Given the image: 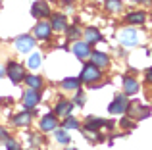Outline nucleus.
<instances>
[{
  "label": "nucleus",
  "instance_id": "nucleus-11",
  "mask_svg": "<svg viewBox=\"0 0 152 150\" xmlns=\"http://www.w3.org/2000/svg\"><path fill=\"white\" fill-rule=\"evenodd\" d=\"M91 58H93V66H96L98 69L106 68V66L110 64V58H108L104 52H98V50H96V52H91Z\"/></svg>",
  "mask_w": 152,
  "mask_h": 150
},
{
  "label": "nucleus",
  "instance_id": "nucleus-28",
  "mask_svg": "<svg viewBox=\"0 0 152 150\" xmlns=\"http://www.w3.org/2000/svg\"><path fill=\"white\" fill-rule=\"evenodd\" d=\"M75 104H79V106L85 104V94H83V92H77V96H75Z\"/></svg>",
  "mask_w": 152,
  "mask_h": 150
},
{
  "label": "nucleus",
  "instance_id": "nucleus-19",
  "mask_svg": "<svg viewBox=\"0 0 152 150\" xmlns=\"http://www.w3.org/2000/svg\"><path fill=\"white\" fill-rule=\"evenodd\" d=\"M79 85H81V81L75 79V77H67V79H64V81H62V87L66 90H77Z\"/></svg>",
  "mask_w": 152,
  "mask_h": 150
},
{
  "label": "nucleus",
  "instance_id": "nucleus-3",
  "mask_svg": "<svg viewBox=\"0 0 152 150\" xmlns=\"http://www.w3.org/2000/svg\"><path fill=\"white\" fill-rule=\"evenodd\" d=\"M125 112H129V116H133L135 119H145V117L150 116L148 108H145L142 104H139V102H133V104H127V110Z\"/></svg>",
  "mask_w": 152,
  "mask_h": 150
},
{
  "label": "nucleus",
  "instance_id": "nucleus-18",
  "mask_svg": "<svg viewBox=\"0 0 152 150\" xmlns=\"http://www.w3.org/2000/svg\"><path fill=\"white\" fill-rule=\"evenodd\" d=\"M123 89H125V92H127V94H135V92L139 90V83L135 81V79L127 77L125 81H123Z\"/></svg>",
  "mask_w": 152,
  "mask_h": 150
},
{
  "label": "nucleus",
  "instance_id": "nucleus-6",
  "mask_svg": "<svg viewBox=\"0 0 152 150\" xmlns=\"http://www.w3.org/2000/svg\"><path fill=\"white\" fill-rule=\"evenodd\" d=\"M33 46H35V41L29 37V35H21V37L15 39V50H18V52H21V54L33 50Z\"/></svg>",
  "mask_w": 152,
  "mask_h": 150
},
{
  "label": "nucleus",
  "instance_id": "nucleus-16",
  "mask_svg": "<svg viewBox=\"0 0 152 150\" xmlns=\"http://www.w3.org/2000/svg\"><path fill=\"white\" fill-rule=\"evenodd\" d=\"M102 125H106V121L98 119V117H89L87 123H85V129H87V131H98Z\"/></svg>",
  "mask_w": 152,
  "mask_h": 150
},
{
  "label": "nucleus",
  "instance_id": "nucleus-5",
  "mask_svg": "<svg viewBox=\"0 0 152 150\" xmlns=\"http://www.w3.org/2000/svg\"><path fill=\"white\" fill-rule=\"evenodd\" d=\"M98 77H100V69H98L96 66H93V64H87L85 68H83V73H81V79H79V81L93 83V81H96Z\"/></svg>",
  "mask_w": 152,
  "mask_h": 150
},
{
  "label": "nucleus",
  "instance_id": "nucleus-27",
  "mask_svg": "<svg viewBox=\"0 0 152 150\" xmlns=\"http://www.w3.org/2000/svg\"><path fill=\"white\" fill-rule=\"evenodd\" d=\"M79 35H81V31L77 29V27H67V37H79Z\"/></svg>",
  "mask_w": 152,
  "mask_h": 150
},
{
  "label": "nucleus",
  "instance_id": "nucleus-1",
  "mask_svg": "<svg viewBox=\"0 0 152 150\" xmlns=\"http://www.w3.org/2000/svg\"><path fill=\"white\" fill-rule=\"evenodd\" d=\"M6 73H8V77H10V81H12V83H19V81H23V77H25L23 66H21V64H15V62L8 64Z\"/></svg>",
  "mask_w": 152,
  "mask_h": 150
},
{
  "label": "nucleus",
  "instance_id": "nucleus-30",
  "mask_svg": "<svg viewBox=\"0 0 152 150\" xmlns=\"http://www.w3.org/2000/svg\"><path fill=\"white\" fill-rule=\"evenodd\" d=\"M4 73H6V69H4V68H2V66H0V77H2V75H4Z\"/></svg>",
  "mask_w": 152,
  "mask_h": 150
},
{
  "label": "nucleus",
  "instance_id": "nucleus-2",
  "mask_svg": "<svg viewBox=\"0 0 152 150\" xmlns=\"http://www.w3.org/2000/svg\"><path fill=\"white\" fill-rule=\"evenodd\" d=\"M127 104H129V98H127L125 94H118V96H115V100L110 104L108 112L114 114V116H115V114H123L127 110Z\"/></svg>",
  "mask_w": 152,
  "mask_h": 150
},
{
  "label": "nucleus",
  "instance_id": "nucleus-4",
  "mask_svg": "<svg viewBox=\"0 0 152 150\" xmlns=\"http://www.w3.org/2000/svg\"><path fill=\"white\" fill-rule=\"evenodd\" d=\"M119 42L123 46H135L139 42V33L135 29H123L119 33Z\"/></svg>",
  "mask_w": 152,
  "mask_h": 150
},
{
  "label": "nucleus",
  "instance_id": "nucleus-29",
  "mask_svg": "<svg viewBox=\"0 0 152 150\" xmlns=\"http://www.w3.org/2000/svg\"><path fill=\"white\" fill-rule=\"evenodd\" d=\"M6 139H8V133L4 131L2 127H0V143H4V141H6Z\"/></svg>",
  "mask_w": 152,
  "mask_h": 150
},
{
  "label": "nucleus",
  "instance_id": "nucleus-12",
  "mask_svg": "<svg viewBox=\"0 0 152 150\" xmlns=\"http://www.w3.org/2000/svg\"><path fill=\"white\" fill-rule=\"evenodd\" d=\"M71 110H73V104H71L69 100H60L58 104H56V110H54V112L58 114V116L67 117V116L71 114Z\"/></svg>",
  "mask_w": 152,
  "mask_h": 150
},
{
  "label": "nucleus",
  "instance_id": "nucleus-17",
  "mask_svg": "<svg viewBox=\"0 0 152 150\" xmlns=\"http://www.w3.org/2000/svg\"><path fill=\"white\" fill-rule=\"evenodd\" d=\"M31 116H33L31 112H21V114H18V116L14 117L15 125H18V127H23V125H29V121H31Z\"/></svg>",
  "mask_w": 152,
  "mask_h": 150
},
{
  "label": "nucleus",
  "instance_id": "nucleus-9",
  "mask_svg": "<svg viewBox=\"0 0 152 150\" xmlns=\"http://www.w3.org/2000/svg\"><path fill=\"white\" fill-rule=\"evenodd\" d=\"M52 35V27H50V23H46V21H41L37 27H35V37L37 39H41V41H46Z\"/></svg>",
  "mask_w": 152,
  "mask_h": 150
},
{
  "label": "nucleus",
  "instance_id": "nucleus-23",
  "mask_svg": "<svg viewBox=\"0 0 152 150\" xmlns=\"http://www.w3.org/2000/svg\"><path fill=\"white\" fill-rule=\"evenodd\" d=\"M56 141H58V143H62V144H69L71 143L69 135H67L64 129H58V131H56Z\"/></svg>",
  "mask_w": 152,
  "mask_h": 150
},
{
  "label": "nucleus",
  "instance_id": "nucleus-21",
  "mask_svg": "<svg viewBox=\"0 0 152 150\" xmlns=\"http://www.w3.org/2000/svg\"><path fill=\"white\" fill-rule=\"evenodd\" d=\"M145 19H146L145 12H133V14L127 15V21L129 23H145Z\"/></svg>",
  "mask_w": 152,
  "mask_h": 150
},
{
  "label": "nucleus",
  "instance_id": "nucleus-20",
  "mask_svg": "<svg viewBox=\"0 0 152 150\" xmlns=\"http://www.w3.org/2000/svg\"><path fill=\"white\" fill-rule=\"evenodd\" d=\"M25 83L29 85V89H41V85H42V79L41 77H37V75H27L25 77Z\"/></svg>",
  "mask_w": 152,
  "mask_h": 150
},
{
  "label": "nucleus",
  "instance_id": "nucleus-10",
  "mask_svg": "<svg viewBox=\"0 0 152 150\" xmlns=\"http://www.w3.org/2000/svg\"><path fill=\"white\" fill-rule=\"evenodd\" d=\"M39 104V94L35 89H29L25 94H23V106L25 108H35Z\"/></svg>",
  "mask_w": 152,
  "mask_h": 150
},
{
  "label": "nucleus",
  "instance_id": "nucleus-24",
  "mask_svg": "<svg viewBox=\"0 0 152 150\" xmlns=\"http://www.w3.org/2000/svg\"><path fill=\"white\" fill-rule=\"evenodd\" d=\"M64 129H66V131H69V129H77L79 127V121L75 119V117H69L67 116L66 117V121H64V125H62Z\"/></svg>",
  "mask_w": 152,
  "mask_h": 150
},
{
  "label": "nucleus",
  "instance_id": "nucleus-8",
  "mask_svg": "<svg viewBox=\"0 0 152 150\" xmlns=\"http://www.w3.org/2000/svg\"><path fill=\"white\" fill-rule=\"evenodd\" d=\"M31 14L35 15V17H46V15H50V6L46 2H35L33 8H31Z\"/></svg>",
  "mask_w": 152,
  "mask_h": 150
},
{
  "label": "nucleus",
  "instance_id": "nucleus-25",
  "mask_svg": "<svg viewBox=\"0 0 152 150\" xmlns=\"http://www.w3.org/2000/svg\"><path fill=\"white\" fill-rule=\"evenodd\" d=\"M41 62H42L41 54H33V56L29 58V62H27V66H29L31 69H39V66H41Z\"/></svg>",
  "mask_w": 152,
  "mask_h": 150
},
{
  "label": "nucleus",
  "instance_id": "nucleus-14",
  "mask_svg": "<svg viewBox=\"0 0 152 150\" xmlns=\"http://www.w3.org/2000/svg\"><path fill=\"white\" fill-rule=\"evenodd\" d=\"M56 127H58V121H56V117L52 116V114L42 117V121H41V129L42 131H54Z\"/></svg>",
  "mask_w": 152,
  "mask_h": 150
},
{
  "label": "nucleus",
  "instance_id": "nucleus-13",
  "mask_svg": "<svg viewBox=\"0 0 152 150\" xmlns=\"http://www.w3.org/2000/svg\"><path fill=\"white\" fill-rule=\"evenodd\" d=\"M85 42L87 44H94V42H98L102 39V35H100V31L98 29H94V27H89V29H85Z\"/></svg>",
  "mask_w": 152,
  "mask_h": 150
},
{
  "label": "nucleus",
  "instance_id": "nucleus-15",
  "mask_svg": "<svg viewBox=\"0 0 152 150\" xmlns=\"http://www.w3.org/2000/svg\"><path fill=\"white\" fill-rule=\"evenodd\" d=\"M50 27L54 31H64L67 27V23H66V17H64L62 14H56L54 17H52V23H50Z\"/></svg>",
  "mask_w": 152,
  "mask_h": 150
},
{
  "label": "nucleus",
  "instance_id": "nucleus-26",
  "mask_svg": "<svg viewBox=\"0 0 152 150\" xmlns=\"http://www.w3.org/2000/svg\"><path fill=\"white\" fill-rule=\"evenodd\" d=\"M4 143H6V150H21V148H19V144L15 143L14 139H6Z\"/></svg>",
  "mask_w": 152,
  "mask_h": 150
},
{
  "label": "nucleus",
  "instance_id": "nucleus-22",
  "mask_svg": "<svg viewBox=\"0 0 152 150\" xmlns=\"http://www.w3.org/2000/svg\"><path fill=\"white\" fill-rule=\"evenodd\" d=\"M104 4H106V10L112 12V14H115V12L121 10V2H119V0H106Z\"/></svg>",
  "mask_w": 152,
  "mask_h": 150
},
{
  "label": "nucleus",
  "instance_id": "nucleus-7",
  "mask_svg": "<svg viewBox=\"0 0 152 150\" xmlns=\"http://www.w3.org/2000/svg\"><path fill=\"white\" fill-rule=\"evenodd\" d=\"M73 54L79 58V60H87V58L91 56V44H87L85 41H79V42H75L73 44Z\"/></svg>",
  "mask_w": 152,
  "mask_h": 150
}]
</instances>
